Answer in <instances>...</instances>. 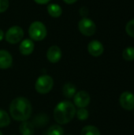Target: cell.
<instances>
[{"instance_id": "83f0119b", "label": "cell", "mask_w": 134, "mask_h": 135, "mask_svg": "<svg viewBox=\"0 0 134 135\" xmlns=\"http://www.w3.org/2000/svg\"><path fill=\"white\" fill-rule=\"evenodd\" d=\"M68 135H72V134H68Z\"/></svg>"}, {"instance_id": "d4e9b609", "label": "cell", "mask_w": 134, "mask_h": 135, "mask_svg": "<svg viewBox=\"0 0 134 135\" xmlns=\"http://www.w3.org/2000/svg\"><path fill=\"white\" fill-rule=\"evenodd\" d=\"M67 4H73L74 2H76L77 0H63Z\"/></svg>"}, {"instance_id": "30bf717a", "label": "cell", "mask_w": 134, "mask_h": 135, "mask_svg": "<svg viewBox=\"0 0 134 135\" xmlns=\"http://www.w3.org/2000/svg\"><path fill=\"white\" fill-rule=\"evenodd\" d=\"M62 51L58 46H51L48 48L47 51V58L48 61L51 63H56L59 62L62 58Z\"/></svg>"}, {"instance_id": "5b68a950", "label": "cell", "mask_w": 134, "mask_h": 135, "mask_svg": "<svg viewBox=\"0 0 134 135\" xmlns=\"http://www.w3.org/2000/svg\"><path fill=\"white\" fill-rule=\"evenodd\" d=\"M24 37V31L20 26H12L10 27L5 35L6 40L11 44H15L19 43Z\"/></svg>"}, {"instance_id": "8fae6325", "label": "cell", "mask_w": 134, "mask_h": 135, "mask_svg": "<svg viewBox=\"0 0 134 135\" xmlns=\"http://www.w3.org/2000/svg\"><path fill=\"white\" fill-rule=\"evenodd\" d=\"M13 64L12 55L6 50H0V69H8Z\"/></svg>"}, {"instance_id": "ac0fdd59", "label": "cell", "mask_w": 134, "mask_h": 135, "mask_svg": "<svg viewBox=\"0 0 134 135\" xmlns=\"http://www.w3.org/2000/svg\"><path fill=\"white\" fill-rule=\"evenodd\" d=\"M10 123V118L8 115V113L0 109V127H6Z\"/></svg>"}, {"instance_id": "4fadbf2b", "label": "cell", "mask_w": 134, "mask_h": 135, "mask_svg": "<svg viewBox=\"0 0 134 135\" xmlns=\"http://www.w3.org/2000/svg\"><path fill=\"white\" fill-rule=\"evenodd\" d=\"M35 127L32 122L28 120L22 122L19 127V131L21 135H33L35 131Z\"/></svg>"}, {"instance_id": "52a82bcc", "label": "cell", "mask_w": 134, "mask_h": 135, "mask_svg": "<svg viewBox=\"0 0 134 135\" xmlns=\"http://www.w3.org/2000/svg\"><path fill=\"white\" fill-rule=\"evenodd\" d=\"M121 107L126 111L134 110V94L130 91L123 92L119 97Z\"/></svg>"}, {"instance_id": "9c48e42d", "label": "cell", "mask_w": 134, "mask_h": 135, "mask_svg": "<svg viewBox=\"0 0 134 135\" xmlns=\"http://www.w3.org/2000/svg\"><path fill=\"white\" fill-rule=\"evenodd\" d=\"M88 51L92 56L99 57L103 53L104 47L100 41L92 40L88 45Z\"/></svg>"}, {"instance_id": "ffe728a7", "label": "cell", "mask_w": 134, "mask_h": 135, "mask_svg": "<svg viewBox=\"0 0 134 135\" xmlns=\"http://www.w3.org/2000/svg\"><path fill=\"white\" fill-rule=\"evenodd\" d=\"M64 131L59 125L51 126L47 131V135H63Z\"/></svg>"}, {"instance_id": "8992f818", "label": "cell", "mask_w": 134, "mask_h": 135, "mask_svg": "<svg viewBox=\"0 0 134 135\" xmlns=\"http://www.w3.org/2000/svg\"><path fill=\"white\" fill-rule=\"evenodd\" d=\"M78 28L81 33H82L84 36H91L95 34L96 31V25L92 20L84 17L79 21Z\"/></svg>"}, {"instance_id": "7a4b0ae2", "label": "cell", "mask_w": 134, "mask_h": 135, "mask_svg": "<svg viewBox=\"0 0 134 135\" xmlns=\"http://www.w3.org/2000/svg\"><path fill=\"white\" fill-rule=\"evenodd\" d=\"M76 112L75 105L70 101H61L56 105L54 110V120L58 124H66L74 118Z\"/></svg>"}, {"instance_id": "277c9868", "label": "cell", "mask_w": 134, "mask_h": 135, "mask_svg": "<svg viewBox=\"0 0 134 135\" xmlns=\"http://www.w3.org/2000/svg\"><path fill=\"white\" fill-rule=\"evenodd\" d=\"M54 86L53 78L49 75H42L39 77L35 84V89L40 94H47L51 91Z\"/></svg>"}, {"instance_id": "6da1fadb", "label": "cell", "mask_w": 134, "mask_h": 135, "mask_svg": "<svg viewBox=\"0 0 134 135\" xmlns=\"http://www.w3.org/2000/svg\"><path fill=\"white\" fill-rule=\"evenodd\" d=\"M32 112V107L30 101L23 97H17L9 104V113L11 117L19 122L28 120Z\"/></svg>"}, {"instance_id": "9a60e30c", "label": "cell", "mask_w": 134, "mask_h": 135, "mask_svg": "<svg viewBox=\"0 0 134 135\" xmlns=\"http://www.w3.org/2000/svg\"><path fill=\"white\" fill-rule=\"evenodd\" d=\"M62 93L66 98H72L77 93V87L73 83H66L62 88Z\"/></svg>"}, {"instance_id": "7c38bea8", "label": "cell", "mask_w": 134, "mask_h": 135, "mask_svg": "<svg viewBox=\"0 0 134 135\" xmlns=\"http://www.w3.org/2000/svg\"><path fill=\"white\" fill-rule=\"evenodd\" d=\"M19 51L23 55H29L34 51V43L32 40L26 39L21 41L19 46Z\"/></svg>"}, {"instance_id": "4316f807", "label": "cell", "mask_w": 134, "mask_h": 135, "mask_svg": "<svg viewBox=\"0 0 134 135\" xmlns=\"http://www.w3.org/2000/svg\"><path fill=\"white\" fill-rule=\"evenodd\" d=\"M0 135H2V133L1 132V131H0Z\"/></svg>"}, {"instance_id": "e0dca14e", "label": "cell", "mask_w": 134, "mask_h": 135, "mask_svg": "<svg viewBox=\"0 0 134 135\" xmlns=\"http://www.w3.org/2000/svg\"><path fill=\"white\" fill-rule=\"evenodd\" d=\"M81 135H101L100 134V131H99V129L94 126L92 125H88L85 127L81 132Z\"/></svg>"}, {"instance_id": "603a6c76", "label": "cell", "mask_w": 134, "mask_h": 135, "mask_svg": "<svg viewBox=\"0 0 134 135\" xmlns=\"http://www.w3.org/2000/svg\"><path fill=\"white\" fill-rule=\"evenodd\" d=\"M9 7V0H0V13H4Z\"/></svg>"}, {"instance_id": "ba28073f", "label": "cell", "mask_w": 134, "mask_h": 135, "mask_svg": "<svg viewBox=\"0 0 134 135\" xmlns=\"http://www.w3.org/2000/svg\"><path fill=\"white\" fill-rule=\"evenodd\" d=\"M90 95L86 91H79L73 97L75 106L79 108H85L90 103Z\"/></svg>"}, {"instance_id": "7402d4cb", "label": "cell", "mask_w": 134, "mask_h": 135, "mask_svg": "<svg viewBox=\"0 0 134 135\" xmlns=\"http://www.w3.org/2000/svg\"><path fill=\"white\" fill-rule=\"evenodd\" d=\"M126 33L130 36L134 38V19L130 21L126 24Z\"/></svg>"}, {"instance_id": "cb8c5ba5", "label": "cell", "mask_w": 134, "mask_h": 135, "mask_svg": "<svg viewBox=\"0 0 134 135\" xmlns=\"http://www.w3.org/2000/svg\"><path fill=\"white\" fill-rule=\"evenodd\" d=\"M37 4H39V5H44V4H47L51 0H34Z\"/></svg>"}, {"instance_id": "5bb4252c", "label": "cell", "mask_w": 134, "mask_h": 135, "mask_svg": "<svg viewBox=\"0 0 134 135\" xmlns=\"http://www.w3.org/2000/svg\"><path fill=\"white\" fill-rule=\"evenodd\" d=\"M49 122V117L46 114H39L35 116L32 121V124L36 127H42L46 126Z\"/></svg>"}, {"instance_id": "2e32d148", "label": "cell", "mask_w": 134, "mask_h": 135, "mask_svg": "<svg viewBox=\"0 0 134 135\" xmlns=\"http://www.w3.org/2000/svg\"><path fill=\"white\" fill-rule=\"evenodd\" d=\"M47 12L52 17H59L62 13V7L55 3H51L47 6Z\"/></svg>"}, {"instance_id": "d6986e66", "label": "cell", "mask_w": 134, "mask_h": 135, "mask_svg": "<svg viewBox=\"0 0 134 135\" xmlns=\"http://www.w3.org/2000/svg\"><path fill=\"white\" fill-rule=\"evenodd\" d=\"M122 57L126 61H133L134 60V47H128L124 49L122 52Z\"/></svg>"}, {"instance_id": "484cf974", "label": "cell", "mask_w": 134, "mask_h": 135, "mask_svg": "<svg viewBox=\"0 0 134 135\" xmlns=\"http://www.w3.org/2000/svg\"><path fill=\"white\" fill-rule=\"evenodd\" d=\"M3 38H4V32L2 29H0V41L2 40Z\"/></svg>"}, {"instance_id": "3957f363", "label": "cell", "mask_w": 134, "mask_h": 135, "mask_svg": "<svg viewBox=\"0 0 134 135\" xmlns=\"http://www.w3.org/2000/svg\"><path fill=\"white\" fill-rule=\"evenodd\" d=\"M28 34L32 40L35 41H41L47 36V28L41 21L32 22L28 28Z\"/></svg>"}, {"instance_id": "44dd1931", "label": "cell", "mask_w": 134, "mask_h": 135, "mask_svg": "<svg viewBox=\"0 0 134 135\" xmlns=\"http://www.w3.org/2000/svg\"><path fill=\"white\" fill-rule=\"evenodd\" d=\"M76 115H77V119L79 120H82V121L86 120L89 116V113L86 108H79L76 112Z\"/></svg>"}]
</instances>
